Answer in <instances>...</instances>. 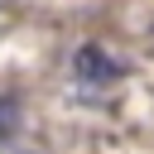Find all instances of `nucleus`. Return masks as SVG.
Here are the masks:
<instances>
[{
  "label": "nucleus",
  "instance_id": "f03ea898",
  "mask_svg": "<svg viewBox=\"0 0 154 154\" xmlns=\"http://www.w3.org/2000/svg\"><path fill=\"white\" fill-rule=\"evenodd\" d=\"M14 130H19V101L14 96H0V144L14 140Z\"/></svg>",
  "mask_w": 154,
  "mask_h": 154
},
{
  "label": "nucleus",
  "instance_id": "f257e3e1",
  "mask_svg": "<svg viewBox=\"0 0 154 154\" xmlns=\"http://www.w3.org/2000/svg\"><path fill=\"white\" fill-rule=\"evenodd\" d=\"M120 72H125V67H120L106 48H96V43H82V48L72 53V77L87 82V87H111Z\"/></svg>",
  "mask_w": 154,
  "mask_h": 154
}]
</instances>
